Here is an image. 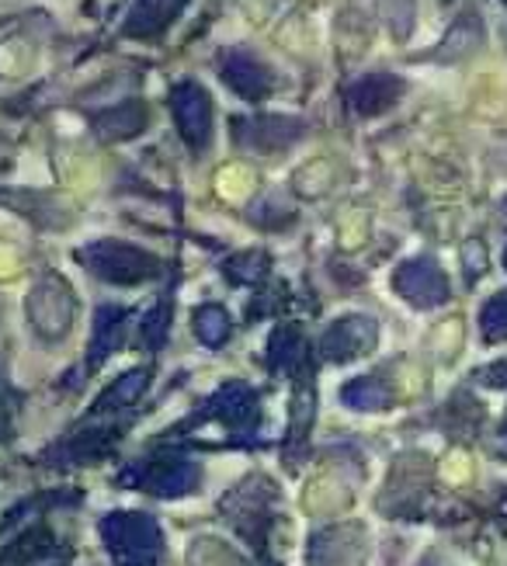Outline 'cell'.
Listing matches in <instances>:
<instances>
[{
  "label": "cell",
  "mask_w": 507,
  "mask_h": 566,
  "mask_svg": "<svg viewBox=\"0 0 507 566\" xmlns=\"http://www.w3.org/2000/svg\"><path fill=\"white\" fill-rule=\"evenodd\" d=\"M74 292L60 275H45L25 300L29 324L42 340H63L66 331L74 327Z\"/></svg>",
  "instance_id": "3957f363"
},
{
  "label": "cell",
  "mask_w": 507,
  "mask_h": 566,
  "mask_svg": "<svg viewBox=\"0 0 507 566\" xmlns=\"http://www.w3.org/2000/svg\"><path fill=\"white\" fill-rule=\"evenodd\" d=\"M236 143L247 146V150L257 154H278L288 150L293 143L303 139L306 126L299 118H288V115H254V118H240L236 122Z\"/></svg>",
  "instance_id": "52a82bcc"
},
{
  "label": "cell",
  "mask_w": 507,
  "mask_h": 566,
  "mask_svg": "<svg viewBox=\"0 0 507 566\" xmlns=\"http://www.w3.org/2000/svg\"><path fill=\"white\" fill-rule=\"evenodd\" d=\"M376 340H379V324L372 316H341L327 327L320 340V355L324 361L345 365V361L369 355L376 348Z\"/></svg>",
  "instance_id": "8992f818"
},
{
  "label": "cell",
  "mask_w": 507,
  "mask_h": 566,
  "mask_svg": "<svg viewBox=\"0 0 507 566\" xmlns=\"http://www.w3.org/2000/svg\"><path fill=\"white\" fill-rule=\"evenodd\" d=\"M126 319L129 313L123 306H102L98 313H94V337H91V352H87V361L91 368H98L118 344H123V334H126Z\"/></svg>",
  "instance_id": "4fadbf2b"
},
{
  "label": "cell",
  "mask_w": 507,
  "mask_h": 566,
  "mask_svg": "<svg viewBox=\"0 0 507 566\" xmlns=\"http://www.w3.org/2000/svg\"><path fill=\"white\" fill-rule=\"evenodd\" d=\"M341 400H345V407H351V410H366V413H372V410H385L393 403V392H390V386H385L382 379H376V376H361V379H351L345 389H341Z\"/></svg>",
  "instance_id": "2e32d148"
},
{
  "label": "cell",
  "mask_w": 507,
  "mask_h": 566,
  "mask_svg": "<svg viewBox=\"0 0 507 566\" xmlns=\"http://www.w3.org/2000/svg\"><path fill=\"white\" fill-rule=\"evenodd\" d=\"M167 331H171V303L160 300L147 316H142V324H139V340H142V348L160 352V348H163V340H167Z\"/></svg>",
  "instance_id": "d6986e66"
},
{
  "label": "cell",
  "mask_w": 507,
  "mask_h": 566,
  "mask_svg": "<svg viewBox=\"0 0 507 566\" xmlns=\"http://www.w3.org/2000/svg\"><path fill=\"white\" fill-rule=\"evenodd\" d=\"M147 382H150V368H133V373H126L123 379H118L105 397L98 400V407L94 410H115V407H129V403H136L139 397H142V389H147Z\"/></svg>",
  "instance_id": "ac0fdd59"
},
{
  "label": "cell",
  "mask_w": 507,
  "mask_h": 566,
  "mask_svg": "<svg viewBox=\"0 0 507 566\" xmlns=\"http://www.w3.org/2000/svg\"><path fill=\"white\" fill-rule=\"evenodd\" d=\"M191 327H196L199 340L205 344V348H223V344L230 340V313L223 306H215V303H205L196 319H191Z\"/></svg>",
  "instance_id": "e0dca14e"
},
{
  "label": "cell",
  "mask_w": 507,
  "mask_h": 566,
  "mask_svg": "<svg viewBox=\"0 0 507 566\" xmlns=\"http://www.w3.org/2000/svg\"><path fill=\"white\" fill-rule=\"evenodd\" d=\"M202 473L196 462H157V465H147V470H139L136 483L147 486L154 497H163V501H175V497H184L191 490L199 486Z\"/></svg>",
  "instance_id": "9c48e42d"
},
{
  "label": "cell",
  "mask_w": 507,
  "mask_h": 566,
  "mask_svg": "<svg viewBox=\"0 0 507 566\" xmlns=\"http://www.w3.org/2000/svg\"><path fill=\"white\" fill-rule=\"evenodd\" d=\"M77 261L94 279H102L108 285H139V282H150L163 272L160 258L136 248V243L112 240V237L94 240V243H87V248H81Z\"/></svg>",
  "instance_id": "7a4b0ae2"
},
{
  "label": "cell",
  "mask_w": 507,
  "mask_h": 566,
  "mask_svg": "<svg viewBox=\"0 0 507 566\" xmlns=\"http://www.w3.org/2000/svg\"><path fill=\"white\" fill-rule=\"evenodd\" d=\"M306 358V337L299 327H278L268 340V361L275 373H296Z\"/></svg>",
  "instance_id": "9a60e30c"
},
{
  "label": "cell",
  "mask_w": 507,
  "mask_h": 566,
  "mask_svg": "<svg viewBox=\"0 0 507 566\" xmlns=\"http://www.w3.org/2000/svg\"><path fill=\"white\" fill-rule=\"evenodd\" d=\"M102 543L118 566H154L163 559V535L150 514L112 511L102 518Z\"/></svg>",
  "instance_id": "6da1fadb"
},
{
  "label": "cell",
  "mask_w": 507,
  "mask_h": 566,
  "mask_svg": "<svg viewBox=\"0 0 507 566\" xmlns=\"http://www.w3.org/2000/svg\"><path fill=\"white\" fill-rule=\"evenodd\" d=\"M264 268H268V258H264L261 251L254 254H240L226 264V272L233 275V282H257L264 275Z\"/></svg>",
  "instance_id": "44dd1931"
},
{
  "label": "cell",
  "mask_w": 507,
  "mask_h": 566,
  "mask_svg": "<svg viewBox=\"0 0 507 566\" xmlns=\"http://www.w3.org/2000/svg\"><path fill=\"white\" fill-rule=\"evenodd\" d=\"M476 379L483 386H490V389H507V358L494 361L490 368H483V373H476Z\"/></svg>",
  "instance_id": "7402d4cb"
},
{
  "label": "cell",
  "mask_w": 507,
  "mask_h": 566,
  "mask_svg": "<svg viewBox=\"0 0 507 566\" xmlns=\"http://www.w3.org/2000/svg\"><path fill=\"white\" fill-rule=\"evenodd\" d=\"M171 108L175 122L181 129V139L188 143L191 154H205L212 143V102L202 84L196 81H181L171 91Z\"/></svg>",
  "instance_id": "277c9868"
},
{
  "label": "cell",
  "mask_w": 507,
  "mask_h": 566,
  "mask_svg": "<svg viewBox=\"0 0 507 566\" xmlns=\"http://www.w3.org/2000/svg\"><path fill=\"white\" fill-rule=\"evenodd\" d=\"M500 441H504V446H507V421L500 424Z\"/></svg>",
  "instance_id": "d4e9b609"
},
{
  "label": "cell",
  "mask_w": 507,
  "mask_h": 566,
  "mask_svg": "<svg viewBox=\"0 0 507 566\" xmlns=\"http://www.w3.org/2000/svg\"><path fill=\"white\" fill-rule=\"evenodd\" d=\"M142 126H147V108H142V102H126L94 118V136L105 143H123L142 133Z\"/></svg>",
  "instance_id": "5bb4252c"
},
{
  "label": "cell",
  "mask_w": 507,
  "mask_h": 566,
  "mask_svg": "<svg viewBox=\"0 0 507 566\" xmlns=\"http://www.w3.org/2000/svg\"><path fill=\"white\" fill-rule=\"evenodd\" d=\"M479 331H483V340H490V344H497V340L507 337V289L497 292L494 300L483 306V313H479Z\"/></svg>",
  "instance_id": "ffe728a7"
},
{
  "label": "cell",
  "mask_w": 507,
  "mask_h": 566,
  "mask_svg": "<svg viewBox=\"0 0 507 566\" xmlns=\"http://www.w3.org/2000/svg\"><path fill=\"white\" fill-rule=\"evenodd\" d=\"M403 97V81L393 73H369V77H358L348 91V105L355 115H382L390 112Z\"/></svg>",
  "instance_id": "30bf717a"
},
{
  "label": "cell",
  "mask_w": 507,
  "mask_h": 566,
  "mask_svg": "<svg viewBox=\"0 0 507 566\" xmlns=\"http://www.w3.org/2000/svg\"><path fill=\"white\" fill-rule=\"evenodd\" d=\"M205 413L215 417V421H223L226 428H244L257 417V392L247 382H226L205 403Z\"/></svg>",
  "instance_id": "8fae6325"
},
{
  "label": "cell",
  "mask_w": 507,
  "mask_h": 566,
  "mask_svg": "<svg viewBox=\"0 0 507 566\" xmlns=\"http://www.w3.org/2000/svg\"><path fill=\"white\" fill-rule=\"evenodd\" d=\"M393 289L418 310H434L448 303V279L431 258L403 261L393 272Z\"/></svg>",
  "instance_id": "5b68a950"
},
{
  "label": "cell",
  "mask_w": 507,
  "mask_h": 566,
  "mask_svg": "<svg viewBox=\"0 0 507 566\" xmlns=\"http://www.w3.org/2000/svg\"><path fill=\"white\" fill-rule=\"evenodd\" d=\"M8 424H11V417H8V407H4V400H0V438L8 434Z\"/></svg>",
  "instance_id": "cb8c5ba5"
},
{
  "label": "cell",
  "mask_w": 507,
  "mask_h": 566,
  "mask_svg": "<svg viewBox=\"0 0 507 566\" xmlns=\"http://www.w3.org/2000/svg\"><path fill=\"white\" fill-rule=\"evenodd\" d=\"M220 73H223V81L244 97V102H264V97L275 91L272 70L264 66L254 53H247V49H226V53L220 56Z\"/></svg>",
  "instance_id": "ba28073f"
},
{
  "label": "cell",
  "mask_w": 507,
  "mask_h": 566,
  "mask_svg": "<svg viewBox=\"0 0 507 566\" xmlns=\"http://www.w3.org/2000/svg\"><path fill=\"white\" fill-rule=\"evenodd\" d=\"M184 4L188 0H136V8L129 11L123 32L129 39H154L167 29V24L178 21Z\"/></svg>",
  "instance_id": "7c38bea8"
},
{
  "label": "cell",
  "mask_w": 507,
  "mask_h": 566,
  "mask_svg": "<svg viewBox=\"0 0 507 566\" xmlns=\"http://www.w3.org/2000/svg\"><path fill=\"white\" fill-rule=\"evenodd\" d=\"M483 268H487V254H483V248L476 240H469L466 243V272H469V279H476Z\"/></svg>",
  "instance_id": "603a6c76"
}]
</instances>
